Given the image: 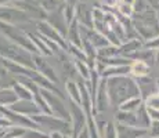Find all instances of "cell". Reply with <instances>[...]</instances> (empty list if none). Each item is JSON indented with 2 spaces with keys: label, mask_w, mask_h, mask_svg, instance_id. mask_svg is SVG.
<instances>
[{
  "label": "cell",
  "mask_w": 159,
  "mask_h": 138,
  "mask_svg": "<svg viewBox=\"0 0 159 138\" xmlns=\"http://www.w3.org/2000/svg\"><path fill=\"white\" fill-rule=\"evenodd\" d=\"M107 93H108L109 104L111 105H120L125 100L130 97L140 96L139 87L136 82L129 76H115V78L105 79Z\"/></svg>",
  "instance_id": "cell-1"
},
{
  "label": "cell",
  "mask_w": 159,
  "mask_h": 138,
  "mask_svg": "<svg viewBox=\"0 0 159 138\" xmlns=\"http://www.w3.org/2000/svg\"><path fill=\"white\" fill-rule=\"evenodd\" d=\"M0 57L3 60H8L11 62L20 64V65L35 68L32 61V54L26 51L25 48L13 43L10 39H6L4 36H0Z\"/></svg>",
  "instance_id": "cell-2"
},
{
  "label": "cell",
  "mask_w": 159,
  "mask_h": 138,
  "mask_svg": "<svg viewBox=\"0 0 159 138\" xmlns=\"http://www.w3.org/2000/svg\"><path fill=\"white\" fill-rule=\"evenodd\" d=\"M33 122L38 124L40 130L46 133H61V134H69L72 136V126L71 122L65 120V119L57 118L54 115H48V113H39V115L30 116Z\"/></svg>",
  "instance_id": "cell-3"
},
{
  "label": "cell",
  "mask_w": 159,
  "mask_h": 138,
  "mask_svg": "<svg viewBox=\"0 0 159 138\" xmlns=\"http://www.w3.org/2000/svg\"><path fill=\"white\" fill-rule=\"evenodd\" d=\"M0 30L3 32V35L7 39H10L13 43L18 44L20 47L25 48L26 51H29L30 54H40L39 50L36 48V46L33 44L32 39L29 38L28 33L22 32L20 28L11 25V24H7L4 21H0Z\"/></svg>",
  "instance_id": "cell-4"
},
{
  "label": "cell",
  "mask_w": 159,
  "mask_h": 138,
  "mask_svg": "<svg viewBox=\"0 0 159 138\" xmlns=\"http://www.w3.org/2000/svg\"><path fill=\"white\" fill-rule=\"evenodd\" d=\"M40 91H42V94H43L44 100L47 101L48 108L51 110V115L57 116V118H61V119H65V120L69 122V119H71V116H69V108L62 101V97L57 96L53 91L46 90V88H42V87H40Z\"/></svg>",
  "instance_id": "cell-5"
},
{
  "label": "cell",
  "mask_w": 159,
  "mask_h": 138,
  "mask_svg": "<svg viewBox=\"0 0 159 138\" xmlns=\"http://www.w3.org/2000/svg\"><path fill=\"white\" fill-rule=\"evenodd\" d=\"M68 108H69V116H71L69 122H71L72 126V137H76L86 126L87 116L84 113L83 108H82V105L73 102V101H71V105Z\"/></svg>",
  "instance_id": "cell-6"
},
{
  "label": "cell",
  "mask_w": 159,
  "mask_h": 138,
  "mask_svg": "<svg viewBox=\"0 0 159 138\" xmlns=\"http://www.w3.org/2000/svg\"><path fill=\"white\" fill-rule=\"evenodd\" d=\"M38 30H39V33H40V36L57 43L60 47H62V50L68 48V44L64 40V36L61 35L53 25H50V22H47V21H40V22H38Z\"/></svg>",
  "instance_id": "cell-7"
},
{
  "label": "cell",
  "mask_w": 159,
  "mask_h": 138,
  "mask_svg": "<svg viewBox=\"0 0 159 138\" xmlns=\"http://www.w3.org/2000/svg\"><path fill=\"white\" fill-rule=\"evenodd\" d=\"M0 21H4L7 24H18V22H26L29 21V15L25 11L20 10L17 7L6 6V8H0Z\"/></svg>",
  "instance_id": "cell-8"
},
{
  "label": "cell",
  "mask_w": 159,
  "mask_h": 138,
  "mask_svg": "<svg viewBox=\"0 0 159 138\" xmlns=\"http://www.w3.org/2000/svg\"><path fill=\"white\" fill-rule=\"evenodd\" d=\"M32 61L33 65H35V69L42 76H44L47 80H50L54 84H58V76L56 75L54 69L50 66V64L47 61H44V58L40 57V54H32Z\"/></svg>",
  "instance_id": "cell-9"
},
{
  "label": "cell",
  "mask_w": 159,
  "mask_h": 138,
  "mask_svg": "<svg viewBox=\"0 0 159 138\" xmlns=\"http://www.w3.org/2000/svg\"><path fill=\"white\" fill-rule=\"evenodd\" d=\"M115 128H116V138H144L148 134L147 128L122 124V123H118V122L115 124Z\"/></svg>",
  "instance_id": "cell-10"
},
{
  "label": "cell",
  "mask_w": 159,
  "mask_h": 138,
  "mask_svg": "<svg viewBox=\"0 0 159 138\" xmlns=\"http://www.w3.org/2000/svg\"><path fill=\"white\" fill-rule=\"evenodd\" d=\"M11 110L17 113H21V115H25V116H35L42 113L40 108L36 105V102L33 100H18L17 102H14L11 106H8Z\"/></svg>",
  "instance_id": "cell-11"
},
{
  "label": "cell",
  "mask_w": 159,
  "mask_h": 138,
  "mask_svg": "<svg viewBox=\"0 0 159 138\" xmlns=\"http://www.w3.org/2000/svg\"><path fill=\"white\" fill-rule=\"evenodd\" d=\"M109 105V98L108 93H107V84L105 79H100L98 87L96 91V97H94V109H97L98 112H104Z\"/></svg>",
  "instance_id": "cell-12"
},
{
  "label": "cell",
  "mask_w": 159,
  "mask_h": 138,
  "mask_svg": "<svg viewBox=\"0 0 159 138\" xmlns=\"http://www.w3.org/2000/svg\"><path fill=\"white\" fill-rule=\"evenodd\" d=\"M136 79H137L136 84H137V87H139V94H140V97H141L143 100H145V98L149 97L151 94L158 93V90H157V80L148 78V75H147V76H141V78H136Z\"/></svg>",
  "instance_id": "cell-13"
},
{
  "label": "cell",
  "mask_w": 159,
  "mask_h": 138,
  "mask_svg": "<svg viewBox=\"0 0 159 138\" xmlns=\"http://www.w3.org/2000/svg\"><path fill=\"white\" fill-rule=\"evenodd\" d=\"M143 47H144V43L141 42V39H140V38L130 39V40H127V42L120 43V44H119V54L131 58L134 54L137 53V51L141 50Z\"/></svg>",
  "instance_id": "cell-14"
},
{
  "label": "cell",
  "mask_w": 159,
  "mask_h": 138,
  "mask_svg": "<svg viewBox=\"0 0 159 138\" xmlns=\"http://www.w3.org/2000/svg\"><path fill=\"white\" fill-rule=\"evenodd\" d=\"M130 72V65H118V66H105L101 72V78H115V76H126Z\"/></svg>",
  "instance_id": "cell-15"
},
{
  "label": "cell",
  "mask_w": 159,
  "mask_h": 138,
  "mask_svg": "<svg viewBox=\"0 0 159 138\" xmlns=\"http://www.w3.org/2000/svg\"><path fill=\"white\" fill-rule=\"evenodd\" d=\"M18 101V97L13 90V87H0V105L2 106H11L14 102Z\"/></svg>",
  "instance_id": "cell-16"
},
{
  "label": "cell",
  "mask_w": 159,
  "mask_h": 138,
  "mask_svg": "<svg viewBox=\"0 0 159 138\" xmlns=\"http://www.w3.org/2000/svg\"><path fill=\"white\" fill-rule=\"evenodd\" d=\"M149 68L151 66L148 64H145L141 60H133L130 64V75H133L134 78H141V76L149 75Z\"/></svg>",
  "instance_id": "cell-17"
},
{
  "label": "cell",
  "mask_w": 159,
  "mask_h": 138,
  "mask_svg": "<svg viewBox=\"0 0 159 138\" xmlns=\"http://www.w3.org/2000/svg\"><path fill=\"white\" fill-rule=\"evenodd\" d=\"M143 104H144V100H143L140 96L130 97V98H127V100H125L123 102L119 105V110H125V112H136Z\"/></svg>",
  "instance_id": "cell-18"
},
{
  "label": "cell",
  "mask_w": 159,
  "mask_h": 138,
  "mask_svg": "<svg viewBox=\"0 0 159 138\" xmlns=\"http://www.w3.org/2000/svg\"><path fill=\"white\" fill-rule=\"evenodd\" d=\"M136 115H137V127L147 128V130H148L149 124H151V119H149L148 110H147V106L144 104L136 110Z\"/></svg>",
  "instance_id": "cell-19"
},
{
  "label": "cell",
  "mask_w": 159,
  "mask_h": 138,
  "mask_svg": "<svg viewBox=\"0 0 159 138\" xmlns=\"http://www.w3.org/2000/svg\"><path fill=\"white\" fill-rule=\"evenodd\" d=\"M66 91H68L71 101H73V102H76V104L80 105L82 104V94H80V87H79L78 83L69 80L68 83H66Z\"/></svg>",
  "instance_id": "cell-20"
},
{
  "label": "cell",
  "mask_w": 159,
  "mask_h": 138,
  "mask_svg": "<svg viewBox=\"0 0 159 138\" xmlns=\"http://www.w3.org/2000/svg\"><path fill=\"white\" fill-rule=\"evenodd\" d=\"M115 55H119V46L109 43L104 47L97 48V58H111L115 57Z\"/></svg>",
  "instance_id": "cell-21"
},
{
  "label": "cell",
  "mask_w": 159,
  "mask_h": 138,
  "mask_svg": "<svg viewBox=\"0 0 159 138\" xmlns=\"http://www.w3.org/2000/svg\"><path fill=\"white\" fill-rule=\"evenodd\" d=\"M11 87H13V90L15 91V94H17L18 100H33V96H32V93H30V90L28 87H25L24 84H21L20 82L15 80Z\"/></svg>",
  "instance_id": "cell-22"
},
{
  "label": "cell",
  "mask_w": 159,
  "mask_h": 138,
  "mask_svg": "<svg viewBox=\"0 0 159 138\" xmlns=\"http://www.w3.org/2000/svg\"><path fill=\"white\" fill-rule=\"evenodd\" d=\"M29 38L32 39V42H33V44L36 46V48L39 50V53L40 54H44V55H51L53 54V51L50 50V48L46 46V43L42 40V38L40 36H35V35H29Z\"/></svg>",
  "instance_id": "cell-23"
},
{
  "label": "cell",
  "mask_w": 159,
  "mask_h": 138,
  "mask_svg": "<svg viewBox=\"0 0 159 138\" xmlns=\"http://www.w3.org/2000/svg\"><path fill=\"white\" fill-rule=\"evenodd\" d=\"M28 127H21V126H10L4 130V138H21L22 134Z\"/></svg>",
  "instance_id": "cell-24"
},
{
  "label": "cell",
  "mask_w": 159,
  "mask_h": 138,
  "mask_svg": "<svg viewBox=\"0 0 159 138\" xmlns=\"http://www.w3.org/2000/svg\"><path fill=\"white\" fill-rule=\"evenodd\" d=\"M116 8H118V13L122 15V17L125 18H130L131 15H133V6H131V3H126V2H118V4H116Z\"/></svg>",
  "instance_id": "cell-25"
},
{
  "label": "cell",
  "mask_w": 159,
  "mask_h": 138,
  "mask_svg": "<svg viewBox=\"0 0 159 138\" xmlns=\"http://www.w3.org/2000/svg\"><path fill=\"white\" fill-rule=\"evenodd\" d=\"M48 137H50V134L40 130V128H26L21 138H48Z\"/></svg>",
  "instance_id": "cell-26"
},
{
  "label": "cell",
  "mask_w": 159,
  "mask_h": 138,
  "mask_svg": "<svg viewBox=\"0 0 159 138\" xmlns=\"http://www.w3.org/2000/svg\"><path fill=\"white\" fill-rule=\"evenodd\" d=\"M75 68L79 72V75H80L84 80H89V78H90V66H87V62H83V61L76 60Z\"/></svg>",
  "instance_id": "cell-27"
},
{
  "label": "cell",
  "mask_w": 159,
  "mask_h": 138,
  "mask_svg": "<svg viewBox=\"0 0 159 138\" xmlns=\"http://www.w3.org/2000/svg\"><path fill=\"white\" fill-rule=\"evenodd\" d=\"M61 3H62V0H42V3H40V7L43 8L44 11H56L60 8V6H61Z\"/></svg>",
  "instance_id": "cell-28"
},
{
  "label": "cell",
  "mask_w": 159,
  "mask_h": 138,
  "mask_svg": "<svg viewBox=\"0 0 159 138\" xmlns=\"http://www.w3.org/2000/svg\"><path fill=\"white\" fill-rule=\"evenodd\" d=\"M8 73L10 72H8V70L6 69V66L2 64V65H0V87H7V86H6L7 82L13 86V83L15 82L13 78H8Z\"/></svg>",
  "instance_id": "cell-29"
},
{
  "label": "cell",
  "mask_w": 159,
  "mask_h": 138,
  "mask_svg": "<svg viewBox=\"0 0 159 138\" xmlns=\"http://www.w3.org/2000/svg\"><path fill=\"white\" fill-rule=\"evenodd\" d=\"M144 105L149 109H159V93L151 94L144 100Z\"/></svg>",
  "instance_id": "cell-30"
},
{
  "label": "cell",
  "mask_w": 159,
  "mask_h": 138,
  "mask_svg": "<svg viewBox=\"0 0 159 138\" xmlns=\"http://www.w3.org/2000/svg\"><path fill=\"white\" fill-rule=\"evenodd\" d=\"M131 6H133V11H134V13H143V11L148 10L151 4H149L147 0H133Z\"/></svg>",
  "instance_id": "cell-31"
},
{
  "label": "cell",
  "mask_w": 159,
  "mask_h": 138,
  "mask_svg": "<svg viewBox=\"0 0 159 138\" xmlns=\"http://www.w3.org/2000/svg\"><path fill=\"white\" fill-rule=\"evenodd\" d=\"M144 48H149V50L157 51L159 48V35L154 36V38H151V39H148V40L144 43Z\"/></svg>",
  "instance_id": "cell-32"
},
{
  "label": "cell",
  "mask_w": 159,
  "mask_h": 138,
  "mask_svg": "<svg viewBox=\"0 0 159 138\" xmlns=\"http://www.w3.org/2000/svg\"><path fill=\"white\" fill-rule=\"evenodd\" d=\"M148 137H155L159 138V122L158 120H151V124L148 127Z\"/></svg>",
  "instance_id": "cell-33"
},
{
  "label": "cell",
  "mask_w": 159,
  "mask_h": 138,
  "mask_svg": "<svg viewBox=\"0 0 159 138\" xmlns=\"http://www.w3.org/2000/svg\"><path fill=\"white\" fill-rule=\"evenodd\" d=\"M147 110H148V115H149V119H151V120H158L159 122V109L147 108Z\"/></svg>",
  "instance_id": "cell-34"
},
{
  "label": "cell",
  "mask_w": 159,
  "mask_h": 138,
  "mask_svg": "<svg viewBox=\"0 0 159 138\" xmlns=\"http://www.w3.org/2000/svg\"><path fill=\"white\" fill-rule=\"evenodd\" d=\"M75 138H90V133H89V128H87V126H84L83 127V130L80 131V133L78 134Z\"/></svg>",
  "instance_id": "cell-35"
},
{
  "label": "cell",
  "mask_w": 159,
  "mask_h": 138,
  "mask_svg": "<svg viewBox=\"0 0 159 138\" xmlns=\"http://www.w3.org/2000/svg\"><path fill=\"white\" fill-rule=\"evenodd\" d=\"M102 4H105L107 7H116L118 4V0H100Z\"/></svg>",
  "instance_id": "cell-36"
},
{
  "label": "cell",
  "mask_w": 159,
  "mask_h": 138,
  "mask_svg": "<svg viewBox=\"0 0 159 138\" xmlns=\"http://www.w3.org/2000/svg\"><path fill=\"white\" fill-rule=\"evenodd\" d=\"M62 136H64V134L54 131V133H50V137H48V138H62Z\"/></svg>",
  "instance_id": "cell-37"
},
{
  "label": "cell",
  "mask_w": 159,
  "mask_h": 138,
  "mask_svg": "<svg viewBox=\"0 0 159 138\" xmlns=\"http://www.w3.org/2000/svg\"><path fill=\"white\" fill-rule=\"evenodd\" d=\"M13 2H15V0H0V6H7Z\"/></svg>",
  "instance_id": "cell-38"
},
{
  "label": "cell",
  "mask_w": 159,
  "mask_h": 138,
  "mask_svg": "<svg viewBox=\"0 0 159 138\" xmlns=\"http://www.w3.org/2000/svg\"><path fill=\"white\" fill-rule=\"evenodd\" d=\"M155 62H157L158 65H159V48H158L157 51H155Z\"/></svg>",
  "instance_id": "cell-39"
},
{
  "label": "cell",
  "mask_w": 159,
  "mask_h": 138,
  "mask_svg": "<svg viewBox=\"0 0 159 138\" xmlns=\"http://www.w3.org/2000/svg\"><path fill=\"white\" fill-rule=\"evenodd\" d=\"M62 138H75V137H72V136H69V134H64Z\"/></svg>",
  "instance_id": "cell-40"
},
{
  "label": "cell",
  "mask_w": 159,
  "mask_h": 138,
  "mask_svg": "<svg viewBox=\"0 0 159 138\" xmlns=\"http://www.w3.org/2000/svg\"><path fill=\"white\" fill-rule=\"evenodd\" d=\"M0 138H4V130L0 131Z\"/></svg>",
  "instance_id": "cell-41"
},
{
  "label": "cell",
  "mask_w": 159,
  "mask_h": 138,
  "mask_svg": "<svg viewBox=\"0 0 159 138\" xmlns=\"http://www.w3.org/2000/svg\"><path fill=\"white\" fill-rule=\"evenodd\" d=\"M157 90H158V93H159V79L157 80Z\"/></svg>",
  "instance_id": "cell-42"
},
{
  "label": "cell",
  "mask_w": 159,
  "mask_h": 138,
  "mask_svg": "<svg viewBox=\"0 0 159 138\" xmlns=\"http://www.w3.org/2000/svg\"><path fill=\"white\" fill-rule=\"evenodd\" d=\"M122 2H126V3H133V0H122Z\"/></svg>",
  "instance_id": "cell-43"
},
{
  "label": "cell",
  "mask_w": 159,
  "mask_h": 138,
  "mask_svg": "<svg viewBox=\"0 0 159 138\" xmlns=\"http://www.w3.org/2000/svg\"><path fill=\"white\" fill-rule=\"evenodd\" d=\"M148 138H155V137H148Z\"/></svg>",
  "instance_id": "cell-44"
},
{
  "label": "cell",
  "mask_w": 159,
  "mask_h": 138,
  "mask_svg": "<svg viewBox=\"0 0 159 138\" xmlns=\"http://www.w3.org/2000/svg\"><path fill=\"white\" fill-rule=\"evenodd\" d=\"M0 115H2V113H0Z\"/></svg>",
  "instance_id": "cell-45"
}]
</instances>
